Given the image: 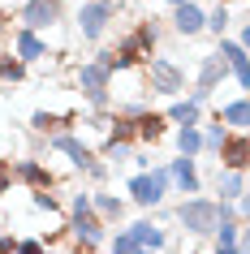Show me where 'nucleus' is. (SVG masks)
Here are the masks:
<instances>
[{
	"instance_id": "c85d7f7f",
	"label": "nucleus",
	"mask_w": 250,
	"mask_h": 254,
	"mask_svg": "<svg viewBox=\"0 0 250 254\" xmlns=\"http://www.w3.org/2000/svg\"><path fill=\"white\" fill-rule=\"evenodd\" d=\"M30 202H35L39 211H52V215H61V202H56L52 194H48V190H43V194H35V198H30Z\"/></svg>"
},
{
	"instance_id": "c9c22d12",
	"label": "nucleus",
	"mask_w": 250,
	"mask_h": 254,
	"mask_svg": "<svg viewBox=\"0 0 250 254\" xmlns=\"http://www.w3.org/2000/svg\"><path fill=\"white\" fill-rule=\"evenodd\" d=\"M108 4H121V0H108Z\"/></svg>"
},
{
	"instance_id": "2f4dec72",
	"label": "nucleus",
	"mask_w": 250,
	"mask_h": 254,
	"mask_svg": "<svg viewBox=\"0 0 250 254\" xmlns=\"http://www.w3.org/2000/svg\"><path fill=\"white\" fill-rule=\"evenodd\" d=\"M108 173H112V168H108V164H104V160H95V164H91V168H86V177H91V181H104V177H108Z\"/></svg>"
},
{
	"instance_id": "393cba45",
	"label": "nucleus",
	"mask_w": 250,
	"mask_h": 254,
	"mask_svg": "<svg viewBox=\"0 0 250 254\" xmlns=\"http://www.w3.org/2000/svg\"><path fill=\"white\" fill-rule=\"evenodd\" d=\"M198 134H203V155H216V151H220V142H224V134H229V129H224L220 121H207V129H198Z\"/></svg>"
},
{
	"instance_id": "0eeeda50",
	"label": "nucleus",
	"mask_w": 250,
	"mask_h": 254,
	"mask_svg": "<svg viewBox=\"0 0 250 254\" xmlns=\"http://www.w3.org/2000/svg\"><path fill=\"white\" fill-rule=\"evenodd\" d=\"M224 78H229V65H224L216 52H207V56H203V65H198V78H194V91H190V99L203 108V104L211 99V91H216Z\"/></svg>"
},
{
	"instance_id": "1a4fd4ad",
	"label": "nucleus",
	"mask_w": 250,
	"mask_h": 254,
	"mask_svg": "<svg viewBox=\"0 0 250 254\" xmlns=\"http://www.w3.org/2000/svg\"><path fill=\"white\" fill-rule=\"evenodd\" d=\"M164 138H168V121H164V112L143 108V112L134 117V147H160Z\"/></svg>"
},
{
	"instance_id": "39448f33",
	"label": "nucleus",
	"mask_w": 250,
	"mask_h": 254,
	"mask_svg": "<svg viewBox=\"0 0 250 254\" xmlns=\"http://www.w3.org/2000/svg\"><path fill=\"white\" fill-rule=\"evenodd\" d=\"M61 17H65V0H22L17 4V22L22 30H56L61 26Z\"/></svg>"
},
{
	"instance_id": "7c9ffc66",
	"label": "nucleus",
	"mask_w": 250,
	"mask_h": 254,
	"mask_svg": "<svg viewBox=\"0 0 250 254\" xmlns=\"http://www.w3.org/2000/svg\"><path fill=\"white\" fill-rule=\"evenodd\" d=\"M9 190H13V173H9V164L0 160V198H4Z\"/></svg>"
},
{
	"instance_id": "aec40b11",
	"label": "nucleus",
	"mask_w": 250,
	"mask_h": 254,
	"mask_svg": "<svg viewBox=\"0 0 250 254\" xmlns=\"http://www.w3.org/2000/svg\"><path fill=\"white\" fill-rule=\"evenodd\" d=\"M211 186H216L220 202H242V198H246V173H229V168H216Z\"/></svg>"
},
{
	"instance_id": "423d86ee",
	"label": "nucleus",
	"mask_w": 250,
	"mask_h": 254,
	"mask_svg": "<svg viewBox=\"0 0 250 254\" xmlns=\"http://www.w3.org/2000/svg\"><path fill=\"white\" fill-rule=\"evenodd\" d=\"M117 9H121V4H108V0H82V4H78V35L86 43L104 39V30L112 26Z\"/></svg>"
},
{
	"instance_id": "f3484780",
	"label": "nucleus",
	"mask_w": 250,
	"mask_h": 254,
	"mask_svg": "<svg viewBox=\"0 0 250 254\" xmlns=\"http://www.w3.org/2000/svg\"><path fill=\"white\" fill-rule=\"evenodd\" d=\"M125 233H130V237L138 241V250H147V254H160L164 246H168V233H164L156 220H134Z\"/></svg>"
},
{
	"instance_id": "5701e85b",
	"label": "nucleus",
	"mask_w": 250,
	"mask_h": 254,
	"mask_svg": "<svg viewBox=\"0 0 250 254\" xmlns=\"http://www.w3.org/2000/svg\"><path fill=\"white\" fill-rule=\"evenodd\" d=\"M91 211L104 220V224H112V220H121L125 215V202L117 198V194H104V190H95L91 194Z\"/></svg>"
},
{
	"instance_id": "4be33fe9",
	"label": "nucleus",
	"mask_w": 250,
	"mask_h": 254,
	"mask_svg": "<svg viewBox=\"0 0 250 254\" xmlns=\"http://www.w3.org/2000/svg\"><path fill=\"white\" fill-rule=\"evenodd\" d=\"M177 155L181 160H198L203 155V134H198V125H177Z\"/></svg>"
},
{
	"instance_id": "412c9836",
	"label": "nucleus",
	"mask_w": 250,
	"mask_h": 254,
	"mask_svg": "<svg viewBox=\"0 0 250 254\" xmlns=\"http://www.w3.org/2000/svg\"><path fill=\"white\" fill-rule=\"evenodd\" d=\"M164 121H168V125H203V108H198L194 99H172L168 112H164Z\"/></svg>"
},
{
	"instance_id": "dca6fc26",
	"label": "nucleus",
	"mask_w": 250,
	"mask_h": 254,
	"mask_svg": "<svg viewBox=\"0 0 250 254\" xmlns=\"http://www.w3.org/2000/svg\"><path fill=\"white\" fill-rule=\"evenodd\" d=\"M216 56H220L224 65H229V73L237 78V86L246 91V82H250V69H246V48L233 39H216Z\"/></svg>"
},
{
	"instance_id": "f704fd0d",
	"label": "nucleus",
	"mask_w": 250,
	"mask_h": 254,
	"mask_svg": "<svg viewBox=\"0 0 250 254\" xmlns=\"http://www.w3.org/2000/svg\"><path fill=\"white\" fill-rule=\"evenodd\" d=\"M164 4H168V9H177V4H190V0H164Z\"/></svg>"
},
{
	"instance_id": "72a5a7b5",
	"label": "nucleus",
	"mask_w": 250,
	"mask_h": 254,
	"mask_svg": "<svg viewBox=\"0 0 250 254\" xmlns=\"http://www.w3.org/2000/svg\"><path fill=\"white\" fill-rule=\"evenodd\" d=\"M4 22H9V9H0V43H4Z\"/></svg>"
},
{
	"instance_id": "a878e982",
	"label": "nucleus",
	"mask_w": 250,
	"mask_h": 254,
	"mask_svg": "<svg viewBox=\"0 0 250 254\" xmlns=\"http://www.w3.org/2000/svg\"><path fill=\"white\" fill-rule=\"evenodd\" d=\"M104 246H108V254H147V250H138V241H134L125 228H121V233H112Z\"/></svg>"
},
{
	"instance_id": "2eb2a0df",
	"label": "nucleus",
	"mask_w": 250,
	"mask_h": 254,
	"mask_svg": "<svg viewBox=\"0 0 250 254\" xmlns=\"http://www.w3.org/2000/svg\"><path fill=\"white\" fill-rule=\"evenodd\" d=\"M211 121H220L229 134H246L250 125V108H246V95H237V99H229V104H220L216 112H211Z\"/></svg>"
},
{
	"instance_id": "cd10ccee",
	"label": "nucleus",
	"mask_w": 250,
	"mask_h": 254,
	"mask_svg": "<svg viewBox=\"0 0 250 254\" xmlns=\"http://www.w3.org/2000/svg\"><path fill=\"white\" fill-rule=\"evenodd\" d=\"M13 254H48V246H43L39 237H22V241H17V250H13Z\"/></svg>"
},
{
	"instance_id": "6ab92c4d",
	"label": "nucleus",
	"mask_w": 250,
	"mask_h": 254,
	"mask_svg": "<svg viewBox=\"0 0 250 254\" xmlns=\"http://www.w3.org/2000/svg\"><path fill=\"white\" fill-rule=\"evenodd\" d=\"M74 112H48V108H39L35 117H30V129L43 138H52V134H69V125H74Z\"/></svg>"
},
{
	"instance_id": "f257e3e1",
	"label": "nucleus",
	"mask_w": 250,
	"mask_h": 254,
	"mask_svg": "<svg viewBox=\"0 0 250 254\" xmlns=\"http://www.w3.org/2000/svg\"><path fill=\"white\" fill-rule=\"evenodd\" d=\"M156 43H160L156 17H138L134 30L117 43V48H112V56H117V73H121V69H143L147 61L156 56Z\"/></svg>"
},
{
	"instance_id": "4468645a",
	"label": "nucleus",
	"mask_w": 250,
	"mask_h": 254,
	"mask_svg": "<svg viewBox=\"0 0 250 254\" xmlns=\"http://www.w3.org/2000/svg\"><path fill=\"white\" fill-rule=\"evenodd\" d=\"M203 22H207V9H203L198 0H190V4H177V9H172V30H177L181 39H194L198 30H203Z\"/></svg>"
},
{
	"instance_id": "9d476101",
	"label": "nucleus",
	"mask_w": 250,
	"mask_h": 254,
	"mask_svg": "<svg viewBox=\"0 0 250 254\" xmlns=\"http://www.w3.org/2000/svg\"><path fill=\"white\" fill-rule=\"evenodd\" d=\"M164 168H168V190H177V194H190V198H194V194H203L198 160H181V155H177V160H168Z\"/></svg>"
},
{
	"instance_id": "9b49d317",
	"label": "nucleus",
	"mask_w": 250,
	"mask_h": 254,
	"mask_svg": "<svg viewBox=\"0 0 250 254\" xmlns=\"http://www.w3.org/2000/svg\"><path fill=\"white\" fill-rule=\"evenodd\" d=\"M220 160H216V168H229V173H246L250 164V134H224L220 151H216Z\"/></svg>"
},
{
	"instance_id": "f8f14e48",
	"label": "nucleus",
	"mask_w": 250,
	"mask_h": 254,
	"mask_svg": "<svg viewBox=\"0 0 250 254\" xmlns=\"http://www.w3.org/2000/svg\"><path fill=\"white\" fill-rule=\"evenodd\" d=\"M13 56L30 69L35 61H48V56H52V48H48V39H43V35H35V30H22V26H17V30H13Z\"/></svg>"
},
{
	"instance_id": "7ed1b4c3",
	"label": "nucleus",
	"mask_w": 250,
	"mask_h": 254,
	"mask_svg": "<svg viewBox=\"0 0 250 254\" xmlns=\"http://www.w3.org/2000/svg\"><path fill=\"white\" fill-rule=\"evenodd\" d=\"M112 73H108L104 65H95V61H86V65L74 69V86H78V95L86 99V104L95 108V112H108V104H112Z\"/></svg>"
},
{
	"instance_id": "b1692460",
	"label": "nucleus",
	"mask_w": 250,
	"mask_h": 254,
	"mask_svg": "<svg viewBox=\"0 0 250 254\" xmlns=\"http://www.w3.org/2000/svg\"><path fill=\"white\" fill-rule=\"evenodd\" d=\"M233 26V13H229V4H216V9H207V22H203V30H211L216 39H224V30Z\"/></svg>"
},
{
	"instance_id": "ddd939ff",
	"label": "nucleus",
	"mask_w": 250,
	"mask_h": 254,
	"mask_svg": "<svg viewBox=\"0 0 250 254\" xmlns=\"http://www.w3.org/2000/svg\"><path fill=\"white\" fill-rule=\"evenodd\" d=\"M13 181H22V186L30 190V194H43V190H52L56 186V177H52V168H43L39 160H17L13 168Z\"/></svg>"
},
{
	"instance_id": "f03ea898",
	"label": "nucleus",
	"mask_w": 250,
	"mask_h": 254,
	"mask_svg": "<svg viewBox=\"0 0 250 254\" xmlns=\"http://www.w3.org/2000/svg\"><path fill=\"white\" fill-rule=\"evenodd\" d=\"M185 69L172 61V56H151L143 65V86L147 95H164V99H177V95L185 91Z\"/></svg>"
},
{
	"instance_id": "20e7f679",
	"label": "nucleus",
	"mask_w": 250,
	"mask_h": 254,
	"mask_svg": "<svg viewBox=\"0 0 250 254\" xmlns=\"http://www.w3.org/2000/svg\"><path fill=\"white\" fill-rule=\"evenodd\" d=\"M164 194H168V168H164V164L130 177V198L138 202V207H151V211H156L160 202H164Z\"/></svg>"
},
{
	"instance_id": "bb28decb",
	"label": "nucleus",
	"mask_w": 250,
	"mask_h": 254,
	"mask_svg": "<svg viewBox=\"0 0 250 254\" xmlns=\"http://www.w3.org/2000/svg\"><path fill=\"white\" fill-rule=\"evenodd\" d=\"M22 78H26V65H22L13 52L0 56V82H22Z\"/></svg>"
},
{
	"instance_id": "6e6552de",
	"label": "nucleus",
	"mask_w": 250,
	"mask_h": 254,
	"mask_svg": "<svg viewBox=\"0 0 250 254\" xmlns=\"http://www.w3.org/2000/svg\"><path fill=\"white\" fill-rule=\"evenodd\" d=\"M48 147L56 151V155H69V164L78 168V173H86L99 155H95V147L86 142V138H78V134H52L48 138Z\"/></svg>"
},
{
	"instance_id": "c756f323",
	"label": "nucleus",
	"mask_w": 250,
	"mask_h": 254,
	"mask_svg": "<svg viewBox=\"0 0 250 254\" xmlns=\"http://www.w3.org/2000/svg\"><path fill=\"white\" fill-rule=\"evenodd\" d=\"M74 211H91V194H86V190L69 198V215H74Z\"/></svg>"
},
{
	"instance_id": "a211bd4d",
	"label": "nucleus",
	"mask_w": 250,
	"mask_h": 254,
	"mask_svg": "<svg viewBox=\"0 0 250 254\" xmlns=\"http://www.w3.org/2000/svg\"><path fill=\"white\" fill-rule=\"evenodd\" d=\"M246 224H220L211 233V254H246Z\"/></svg>"
},
{
	"instance_id": "473e14b6",
	"label": "nucleus",
	"mask_w": 250,
	"mask_h": 254,
	"mask_svg": "<svg viewBox=\"0 0 250 254\" xmlns=\"http://www.w3.org/2000/svg\"><path fill=\"white\" fill-rule=\"evenodd\" d=\"M17 250V237L13 233H0V254H13Z\"/></svg>"
}]
</instances>
